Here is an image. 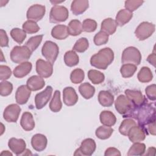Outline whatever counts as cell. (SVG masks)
<instances>
[{
    "mask_svg": "<svg viewBox=\"0 0 156 156\" xmlns=\"http://www.w3.org/2000/svg\"><path fill=\"white\" fill-rule=\"evenodd\" d=\"M125 118L136 119L138 126L144 129L147 125L155 121V104L149 103L146 99L141 105L135 107L133 110Z\"/></svg>",
    "mask_w": 156,
    "mask_h": 156,
    "instance_id": "cell-1",
    "label": "cell"
},
{
    "mask_svg": "<svg viewBox=\"0 0 156 156\" xmlns=\"http://www.w3.org/2000/svg\"><path fill=\"white\" fill-rule=\"evenodd\" d=\"M113 60L114 52L113 50L110 48H104L91 56L90 64L96 68L106 69Z\"/></svg>",
    "mask_w": 156,
    "mask_h": 156,
    "instance_id": "cell-2",
    "label": "cell"
},
{
    "mask_svg": "<svg viewBox=\"0 0 156 156\" xmlns=\"http://www.w3.org/2000/svg\"><path fill=\"white\" fill-rule=\"evenodd\" d=\"M141 61V54L135 47L129 46L126 48L122 54L121 62L123 64H133L138 65Z\"/></svg>",
    "mask_w": 156,
    "mask_h": 156,
    "instance_id": "cell-3",
    "label": "cell"
},
{
    "mask_svg": "<svg viewBox=\"0 0 156 156\" xmlns=\"http://www.w3.org/2000/svg\"><path fill=\"white\" fill-rule=\"evenodd\" d=\"M32 53L26 46H16L10 52V58L15 63H21L27 62Z\"/></svg>",
    "mask_w": 156,
    "mask_h": 156,
    "instance_id": "cell-4",
    "label": "cell"
},
{
    "mask_svg": "<svg viewBox=\"0 0 156 156\" xmlns=\"http://www.w3.org/2000/svg\"><path fill=\"white\" fill-rule=\"evenodd\" d=\"M115 107L116 110L125 118L135 108V105L132 101L125 95L121 94L118 96L115 102Z\"/></svg>",
    "mask_w": 156,
    "mask_h": 156,
    "instance_id": "cell-5",
    "label": "cell"
},
{
    "mask_svg": "<svg viewBox=\"0 0 156 156\" xmlns=\"http://www.w3.org/2000/svg\"><path fill=\"white\" fill-rule=\"evenodd\" d=\"M59 53V48L57 44L52 41H46L41 49L42 55L52 64L55 62Z\"/></svg>",
    "mask_w": 156,
    "mask_h": 156,
    "instance_id": "cell-6",
    "label": "cell"
},
{
    "mask_svg": "<svg viewBox=\"0 0 156 156\" xmlns=\"http://www.w3.org/2000/svg\"><path fill=\"white\" fill-rule=\"evenodd\" d=\"M69 16L68 10L63 5L53 6L49 13V21L52 23H58L65 21Z\"/></svg>",
    "mask_w": 156,
    "mask_h": 156,
    "instance_id": "cell-7",
    "label": "cell"
},
{
    "mask_svg": "<svg viewBox=\"0 0 156 156\" xmlns=\"http://www.w3.org/2000/svg\"><path fill=\"white\" fill-rule=\"evenodd\" d=\"M155 26L154 24L144 21L141 23L136 28L135 34L140 41H143L150 37L155 32Z\"/></svg>",
    "mask_w": 156,
    "mask_h": 156,
    "instance_id": "cell-8",
    "label": "cell"
},
{
    "mask_svg": "<svg viewBox=\"0 0 156 156\" xmlns=\"http://www.w3.org/2000/svg\"><path fill=\"white\" fill-rule=\"evenodd\" d=\"M96 148L95 141L92 138H86L82 141L80 147L76 150L74 155L90 156L94 152Z\"/></svg>",
    "mask_w": 156,
    "mask_h": 156,
    "instance_id": "cell-9",
    "label": "cell"
},
{
    "mask_svg": "<svg viewBox=\"0 0 156 156\" xmlns=\"http://www.w3.org/2000/svg\"><path fill=\"white\" fill-rule=\"evenodd\" d=\"M46 13V7L44 5L40 4H34L27 10L26 17L28 20L35 22L39 21L44 16Z\"/></svg>",
    "mask_w": 156,
    "mask_h": 156,
    "instance_id": "cell-10",
    "label": "cell"
},
{
    "mask_svg": "<svg viewBox=\"0 0 156 156\" xmlns=\"http://www.w3.org/2000/svg\"><path fill=\"white\" fill-rule=\"evenodd\" d=\"M52 93V88L51 86H47L44 90L37 93L35 97V107L40 110L43 108L50 100Z\"/></svg>",
    "mask_w": 156,
    "mask_h": 156,
    "instance_id": "cell-11",
    "label": "cell"
},
{
    "mask_svg": "<svg viewBox=\"0 0 156 156\" xmlns=\"http://www.w3.org/2000/svg\"><path fill=\"white\" fill-rule=\"evenodd\" d=\"M36 71L43 78H48L53 73V64L48 61L38 59L36 62Z\"/></svg>",
    "mask_w": 156,
    "mask_h": 156,
    "instance_id": "cell-12",
    "label": "cell"
},
{
    "mask_svg": "<svg viewBox=\"0 0 156 156\" xmlns=\"http://www.w3.org/2000/svg\"><path fill=\"white\" fill-rule=\"evenodd\" d=\"M21 109L16 104L9 105L3 113L4 119L8 122H16L18 119Z\"/></svg>",
    "mask_w": 156,
    "mask_h": 156,
    "instance_id": "cell-13",
    "label": "cell"
},
{
    "mask_svg": "<svg viewBox=\"0 0 156 156\" xmlns=\"http://www.w3.org/2000/svg\"><path fill=\"white\" fill-rule=\"evenodd\" d=\"M8 146L11 151L17 155H22L26 147V144L23 139H17L16 138H11L8 142Z\"/></svg>",
    "mask_w": 156,
    "mask_h": 156,
    "instance_id": "cell-14",
    "label": "cell"
},
{
    "mask_svg": "<svg viewBox=\"0 0 156 156\" xmlns=\"http://www.w3.org/2000/svg\"><path fill=\"white\" fill-rule=\"evenodd\" d=\"M63 101L67 106L74 105L77 102L78 96L74 88L67 87L63 90Z\"/></svg>",
    "mask_w": 156,
    "mask_h": 156,
    "instance_id": "cell-15",
    "label": "cell"
},
{
    "mask_svg": "<svg viewBox=\"0 0 156 156\" xmlns=\"http://www.w3.org/2000/svg\"><path fill=\"white\" fill-rule=\"evenodd\" d=\"M31 94V90L27 87V85L20 86L15 93V99L17 104L23 105L27 103Z\"/></svg>",
    "mask_w": 156,
    "mask_h": 156,
    "instance_id": "cell-16",
    "label": "cell"
},
{
    "mask_svg": "<svg viewBox=\"0 0 156 156\" xmlns=\"http://www.w3.org/2000/svg\"><path fill=\"white\" fill-rule=\"evenodd\" d=\"M127 136L132 143L140 142L145 139L146 132L141 127L136 125L130 129Z\"/></svg>",
    "mask_w": 156,
    "mask_h": 156,
    "instance_id": "cell-17",
    "label": "cell"
},
{
    "mask_svg": "<svg viewBox=\"0 0 156 156\" xmlns=\"http://www.w3.org/2000/svg\"><path fill=\"white\" fill-rule=\"evenodd\" d=\"M48 140L45 135L41 133L34 135L31 139V145L34 150L37 152H41L47 146Z\"/></svg>",
    "mask_w": 156,
    "mask_h": 156,
    "instance_id": "cell-18",
    "label": "cell"
},
{
    "mask_svg": "<svg viewBox=\"0 0 156 156\" xmlns=\"http://www.w3.org/2000/svg\"><path fill=\"white\" fill-rule=\"evenodd\" d=\"M125 94L128 98L135 107L141 105L146 99L143 95L142 93L139 90H126Z\"/></svg>",
    "mask_w": 156,
    "mask_h": 156,
    "instance_id": "cell-19",
    "label": "cell"
},
{
    "mask_svg": "<svg viewBox=\"0 0 156 156\" xmlns=\"http://www.w3.org/2000/svg\"><path fill=\"white\" fill-rule=\"evenodd\" d=\"M89 7V2L87 0H74L71 5L72 13L75 15H79L84 13Z\"/></svg>",
    "mask_w": 156,
    "mask_h": 156,
    "instance_id": "cell-20",
    "label": "cell"
},
{
    "mask_svg": "<svg viewBox=\"0 0 156 156\" xmlns=\"http://www.w3.org/2000/svg\"><path fill=\"white\" fill-rule=\"evenodd\" d=\"M32 65L29 62L20 63L13 69V75L16 78H23L26 76L32 70Z\"/></svg>",
    "mask_w": 156,
    "mask_h": 156,
    "instance_id": "cell-21",
    "label": "cell"
},
{
    "mask_svg": "<svg viewBox=\"0 0 156 156\" xmlns=\"http://www.w3.org/2000/svg\"><path fill=\"white\" fill-rule=\"evenodd\" d=\"M45 85L43 77L40 76H32L29 77L26 82V85L31 91H37L42 89Z\"/></svg>",
    "mask_w": 156,
    "mask_h": 156,
    "instance_id": "cell-22",
    "label": "cell"
},
{
    "mask_svg": "<svg viewBox=\"0 0 156 156\" xmlns=\"http://www.w3.org/2000/svg\"><path fill=\"white\" fill-rule=\"evenodd\" d=\"M20 124L23 130L26 131H30L35 127V121L33 115L30 112H26L22 115Z\"/></svg>",
    "mask_w": 156,
    "mask_h": 156,
    "instance_id": "cell-23",
    "label": "cell"
},
{
    "mask_svg": "<svg viewBox=\"0 0 156 156\" xmlns=\"http://www.w3.org/2000/svg\"><path fill=\"white\" fill-rule=\"evenodd\" d=\"M51 35L57 40H62L66 39L69 35L67 26L63 24L55 26L51 30Z\"/></svg>",
    "mask_w": 156,
    "mask_h": 156,
    "instance_id": "cell-24",
    "label": "cell"
},
{
    "mask_svg": "<svg viewBox=\"0 0 156 156\" xmlns=\"http://www.w3.org/2000/svg\"><path fill=\"white\" fill-rule=\"evenodd\" d=\"M133 17V13L126 9L120 10L115 18V22L117 26H122L129 23Z\"/></svg>",
    "mask_w": 156,
    "mask_h": 156,
    "instance_id": "cell-25",
    "label": "cell"
},
{
    "mask_svg": "<svg viewBox=\"0 0 156 156\" xmlns=\"http://www.w3.org/2000/svg\"><path fill=\"white\" fill-rule=\"evenodd\" d=\"M99 119L101 124L108 127L114 126L116 122L115 115L112 112L108 110H104L100 113Z\"/></svg>",
    "mask_w": 156,
    "mask_h": 156,
    "instance_id": "cell-26",
    "label": "cell"
},
{
    "mask_svg": "<svg viewBox=\"0 0 156 156\" xmlns=\"http://www.w3.org/2000/svg\"><path fill=\"white\" fill-rule=\"evenodd\" d=\"M98 101L103 107H110L114 102V96L108 91L102 90L98 94Z\"/></svg>",
    "mask_w": 156,
    "mask_h": 156,
    "instance_id": "cell-27",
    "label": "cell"
},
{
    "mask_svg": "<svg viewBox=\"0 0 156 156\" xmlns=\"http://www.w3.org/2000/svg\"><path fill=\"white\" fill-rule=\"evenodd\" d=\"M116 27L115 21L111 18H108L104 20L101 23V29L108 35H112L116 32Z\"/></svg>",
    "mask_w": 156,
    "mask_h": 156,
    "instance_id": "cell-28",
    "label": "cell"
},
{
    "mask_svg": "<svg viewBox=\"0 0 156 156\" xmlns=\"http://www.w3.org/2000/svg\"><path fill=\"white\" fill-rule=\"evenodd\" d=\"M79 91L82 96L86 99L91 98L95 93V88L88 82H85L79 87Z\"/></svg>",
    "mask_w": 156,
    "mask_h": 156,
    "instance_id": "cell-29",
    "label": "cell"
},
{
    "mask_svg": "<svg viewBox=\"0 0 156 156\" xmlns=\"http://www.w3.org/2000/svg\"><path fill=\"white\" fill-rule=\"evenodd\" d=\"M64 62L66 66L73 67L79 63V57L74 51H68L64 55Z\"/></svg>",
    "mask_w": 156,
    "mask_h": 156,
    "instance_id": "cell-30",
    "label": "cell"
},
{
    "mask_svg": "<svg viewBox=\"0 0 156 156\" xmlns=\"http://www.w3.org/2000/svg\"><path fill=\"white\" fill-rule=\"evenodd\" d=\"M67 27L68 34L71 36H77L83 31L82 23L78 20H71L69 23Z\"/></svg>",
    "mask_w": 156,
    "mask_h": 156,
    "instance_id": "cell-31",
    "label": "cell"
},
{
    "mask_svg": "<svg viewBox=\"0 0 156 156\" xmlns=\"http://www.w3.org/2000/svg\"><path fill=\"white\" fill-rule=\"evenodd\" d=\"M62 107V103L60 99V92L55 90L54 96L49 103V108L53 112H58Z\"/></svg>",
    "mask_w": 156,
    "mask_h": 156,
    "instance_id": "cell-32",
    "label": "cell"
},
{
    "mask_svg": "<svg viewBox=\"0 0 156 156\" xmlns=\"http://www.w3.org/2000/svg\"><path fill=\"white\" fill-rule=\"evenodd\" d=\"M137 78L141 83H147L152 80L153 74L149 68L143 66L138 72Z\"/></svg>",
    "mask_w": 156,
    "mask_h": 156,
    "instance_id": "cell-33",
    "label": "cell"
},
{
    "mask_svg": "<svg viewBox=\"0 0 156 156\" xmlns=\"http://www.w3.org/2000/svg\"><path fill=\"white\" fill-rule=\"evenodd\" d=\"M113 129L110 127L101 126H99L95 132L96 136L101 140H106L109 138L113 132Z\"/></svg>",
    "mask_w": 156,
    "mask_h": 156,
    "instance_id": "cell-34",
    "label": "cell"
},
{
    "mask_svg": "<svg viewBox=\"0 0 156 156\" xmlns=\"http://www.w3.org/2000/svg\"><path fill=\"white\" fill-rule=\"evenodd\" d=\"M88 77L93 84H100L104 81V74L96 69H90L88 72Z\"/></svg>",
    "mask_w": 156,
    "mask_h": 156,
    "instance_id": "cell-35",
    "label": "cell"
},
{
    "mask_svg": "<svg viewBox=\"0 0 156 156\" xmlns=\"http://www.w3.org/2000/svg\"><path fill=\"white\" fill-rule=\"evenodd\" d=\"M136 125V122L132 118H126L122 121L119 127V133L124 136H127L130 129Z\"/></svg>",
    "mask_w": 156,
    "mask_h": 156,
    "instance_id": "cell-36",
    "label": "cell"
},
{
    "mask_svg": "<svg viewBox=\"0 0 156 156\" xmlns=\"http://www.w3.org/2000/svg\"><path fill=\"white\" fill-rule=\"evenodd\" d=\"M146 152V145L144 143L136 142L129 149L127 155H143Z\"/></svg>",
    "mask_w": 156,
    "mask_h": 156,
    "instance_id": "cell-37",
    "label": "cell"
},
{
    "mask_svg": "<svg viewBox=\"0 0 156 156\" xmlns=\"http://www.w3.org/2000/svg\"><path fill=\"white\" fill-rule=\"evenodd\" d=\"M137 69V66L133 64H123L120 68V73L124 78H129L133 76Z\"/></svg>",
    "mask_w": 156,
    "mask_h": 156,
    "instance_id": "cell-38",
    "label": "cell"
},
{
    "mask_svg": "<svg viewBox=\"0 0 156 156\" xmlns=\"http://www.w3.org/2000/svg\"><path fill=\"white\" fill-rule=\"evenodd\" d=\"M43 35H38L30 37L26 43L25 46H26L32 52H34L40 44L43 39Z\"/></svg>",
    "mask_w": 156,
    "mask_h": 156,
    "instance_id": "cell-39",
    "label": "cell"
},
{
    "mask_svg": "<svg viewBox=\"0 0 156 156\" xmlns=\"http://www.w3.org/2000/svg\"><path fill=\"white\" fill-rule=\"evenodd\" d=\"M10 36L15 41L21 44L26 38V33L20 28H13L10 31Z\"/></svg>",
    "mask_w": 156,
    "mask_h": 156,
    "instance_id": "cell-40",
    "label": "cell"
},
{
    "mask_svg": "<svg viewBox=\"0 0 156 156\" xmlns=\"http://www.w3.org/2000/svg\"><path fill=\"white\" fill-rule=\"evenodd\" d=\"M88 46L89 43L88 40L85 37H82L77 40L73 48V50L75 52L82 53L87 50Z\"/></svg>",
    "mask_w": 156,
    "mask_h": 156,
    "instance_id": "cell-41",
    "label": "cell"
},
{
    "mask_svg": "<svg viewBox=\"0 0 156 156\" xmlns=\"http://www.w3.org/2000/svg\"><path fill=\"white\" fill-rule=\"evenodd\" d=\"M23 30L27 34H32L37 33L40 30V27L36 22L31 20H27L23 24Z\"/></svg>",
    "mask_w": 156,
    "mask_h": 156,
    "instance_id": "cell-42",
    "label": "cell"
},
{
    "mask_svg": "<svg viewBox=\"0 0 156 156\" xmlns=\"http://www.w3.org/2000/svg\"><path fill=\"white\" fill-rule=\"evenodd\" d=\"M85 77L84 71L80 68H76L72 71L70 74V80L74 84L81 83Z\"/></svg>",
    "mask_w": 156,
    "mask_h": 156,
    "instance_id": "cell-43",
    "label": "cell"
},
{
    "mask_svg": "<svg viewBox=\"0 0 156 156\" xmlns=\"http://www.w3.org/2000/svg\"><path fill=\"white\" fill-rule=\"evenodd\" d=\"M82 26L83 31L86 32H93L97 29L98 24L95 20L88 18L83 20Z\"/></svg>",
    "mask_w": 156,
    "mask_h": 156,
    "instance_id": "cell-44",
    "label": "cell"
},
{
    "mask_svg": "<svg viewBox=\"0 0 156 156\" xmlns=\"http://www.w3.org/2000/svg\"><path fill=\"white\" fill-rule=\"evenodd\" d=\"M108 41V35L101 30L94 37V43L96 46H101L106 44Z\"/></svg>",
    "mask_w": 156,
    "mask_h": 156,
    "instance_id": "cell-45",
    "label": "cell"
},
{
    "mask_svg": "<svg viewBox=\"0 0 156 156\" xmlns=\"http://www.w3.org/2000/svg\"><path fill=\"white\" fill-rule=\"evenodd\" d=\"M13 90V85L8 81H2L0 83V94L2 96L10 95Z\"/></svg>",
    "mask_w": 156,
    "mask_h": 156,
    "instance_id": "cell-46",
    "label": "cell"
},
{
    "mask_svg": "<svg viewBox=\"0 0 156 156\" xmlns=\"http://www.w3.org/2000/svg\"><path fill=\"white\" fill-rule=\"evenodd\" d=\"M144 2V1L141 0H128L124 2V7L126 9L130 12L136 10Z\"/></svg>",
    "mask_w": 156,
    "mask_h": 156,
    "instance_id": "cell-47",
    "label": "cell"
},
{
    "mask_svg": "<svg viewBox=\"0 0 156 156\" xmlns=\"http://www.w3.org/2000/svg\"><path fill=\"white\" fill-rule=\"evenodd\" d=\"M12 75V71L10 68L6 66L1 65L0 66V79L1 80H5L10 78Z\"/></svg>",
    "mask_w": 156,
    "mask_h": 156,
    "instance_id": "cell-48",
    "label": "cell"
},
{
    "mask_svg": "<svg viewBox=\"0 0 156 156\" xmlns=\"http://www.w3.org/2000/svg\"><path fill=\"white\" fill-rule=\"evenodd\" d=\"M145 93L149 99L155 101L156 99V85L152 84L147 86L145 89Z\"/></svg>",
    "mask_w": 156,
    "mask_h": 156,
    "instance_id": "cell-49",
    "label": "cell"
},
{
    "mask_svg": "<svg viewBox=\"0 0 156 156\" xmlns=\"http://www.w3.org/2000/svg\"><path fill=\"white\" fill-rule=\"evenodd\" d=\"M0 41L1 47L9 46V38L6 32L4 29L0 30Z\"/></svg>",
    "mask_w": 156,
    "mask_h": 156,
    "instance_id": "cell-50",
    "label": "cell"
},
{
    "mask_svg": "<svg viewBox=\"0 0 156 156\" xmlns=\"http://www.w3.org/2000/svg\"><path fill=\"white\" fill-rule=\"evenodd\" d=\"M104 155H105V156H112V155L120 156L121 152L118 149H117L115 147H108L105 150Z\"/></svg>",
    "mask_w": 156,
    "mask_h": 156,
    "instance_id": "cell-51",
    "label": "cell"
},
{
    "mask_svg": "<svg viewBox=\"0 0 156 156\" xmlns=\"http://www.w3.org/2000/svg\"><path fill=\"white\" fill-rule=\"evenodd\" d=\"M144 130L146 134L150 133L151 135H155V121L147 125Z\"/></svg>",
    "mask_w": 156,
    "mask_h": 156,
    "instance_id": "cell-52",
    "label": "cell"
},
{
    "mask_svg": "<svg viewBox=\"0 0 156 156\" xmlns=\"http://www.w3.org/2000/svg\"><path fill=\"white\" fill-rule=\"evenodd\" d=\"M147 61L152 65H153L154 67H155V53L153 52L151 54H150L147 58Z\"/></svg>",
    "mask_w": 156,
    "mask_h": 156,
    "instance_id": "cell-53",
    "label": "cell"
},
{
    "mask_svg": "<svg viewBox=\"0 0 156 156\" xmlns=\"http://www.w3.org/2000/svg\"><path fill=\"white\" fill-rule=\"evenodd\" d=\"M152 152H155V147H149L148 149H147V152L145 154H144V155H153L152 154Z\"/></svg>",
    "mask_w": 156,
    "mask_h": 156,
    "instance_id": "cell-54",
    "label": "cell"
},
{
    "mask_svg": "<svg viewBox=\"0 0 156 156\" xmlns=\"http://www.w3.org/2000/svg\"><path fill=\"white\" fill-rule=\"evenodd\" d=\"M3 154L8 155H12V154L10 153V152H9L8 151H4L1 154V155H3Z\"/></svg>",
    "mask_w": 156,
    "mask_h": 156,
    "instance_id": "cell-55",
    "label": "cell"
},
{
    "mask_svg": "<svg viewBox=\"0 0 156 156\" xmlns=\"http://www.w3.org/2000/svg\"><path fill=\"white\" fill-rule=\"evenodd\" d=\"M64 1H51L52 3H53L54 4H55V3H57V4H59V3H62V2H63Z\"/></svg>",
    "mask_w": 156,
    "mask_h": 156,
    "instance_id": "cell-56",
    "label": "cell"
}]
</instances>
